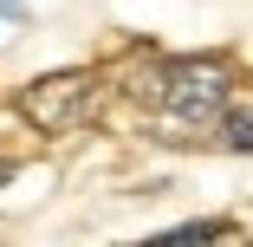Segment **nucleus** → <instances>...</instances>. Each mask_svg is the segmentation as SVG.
I'll return each instance as SVG.
<instances>
[{
    "mask_svg": "<svg viewBox=\"0 0 253 247\" xmlns=\"http://www.w3.org/2000/svg\"><path fill=\"white\" fill-rule=\"evenodd\" d=\"M234 91V65L201 52V59H169L163 65V98H156V130H175L169 143H195L201 130L221 124V104Z\"/></svg>",
    "mask_w": 253,
    "mask_h": 247,
    "instance_id": "obj_1",
    "label": "nucleus"
},
{
    "mask_svg": "<svg viewBox=\"0 0 253 247\" xmlns=\"http://www.w3.org/2000/svg\"><path fill=\"white\" fill-rule=\"evenodd\" d=\"M97 91H104L97 72H45V78L20 85V117L45 137H65L97 117Z\"/></svg>",
    "mask_w": 253,
    "mask_h": 247,
    "instance_id": "obj_2",
    "label": "nucleus"
},
{
    "mask_svg": "<svg viewBox=\"0 0 253 247\" xmlns=\"http://www.w3.org/2000/svg\"><path fill=\"white\" fill-rule=\"evenodd\" d=\"M163 65H169V59H124V65H117V91H124V98H143V104L156 111V98H163Z\"/></svg>",
    "mask_w": 253,
    "mask_h": 247,
    "instance_id": "obj_3",
    "label": "nucleus"
},
{
    "mask_svg": "<svg viewBox=\"0 0 253 247\" xmlns=\"http://www.w3.org/2000/svg\"><path fill=\"white\" fill-rule=\"evenodd\" d=\"M221 234H227V221L208 215V221H188V228H169V234H156V241H143V247H208V241H221Z\"/></svg>",
    "mask_w": 253,
    "mask_h": 247,
    "instance_id": "obj_4",
    "label": "nucleus"
}]
</instances>
